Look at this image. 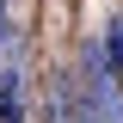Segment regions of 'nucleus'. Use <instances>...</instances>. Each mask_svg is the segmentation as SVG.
Wrapping results in <instances>:
<instances>
[{"label":"nucleus","mask_w":123,"mask_h":123,"mask_svg":"<svg viewBox=\"0 0 123 123\" xmlns=\"http://www.w3.org/2000/svg\"><path fill=\"white\" fill-rule=\"evenodd\" d=\"M0 37H6V0H0Z\"/></svg>","instance_id":"obj_3"},{"label":"nucleus","mask_w":123,"mask_h":123,"mask_svg":"<svg viewBox=\"0 0 123 123\" xmlns=\"http://www.w3.org/2000/svg\"><path fill=\"white\" fill-rule=\"evenodd\" d=\"M0 123H25V68L18 62L0 68Z\"/></svg>","instance_id":"obj_1"},{"label":"nucleus","mask_w":123,"mask_h":123,"mask_svg":"<svg viewBox=\"0 0 123 123\" xmlns=\"http://www.w3.org/2000/svg\"><path fill=\"white\" fill-rule=\"evenodd\" d=\"M105 55H111V68L123 74V18H111V37H105Z\"/></svg>","instance_id":"obj_2"}]
</instances>
